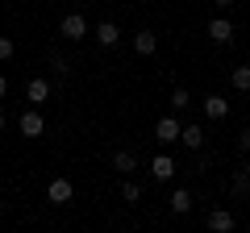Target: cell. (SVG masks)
I'll return each instance as SVG.
<instances>
[{
  "instance_id": "cell-1",
  "label": "cell",
  "mask_w": 250,
  "mask_h": 233,
  "mask_svg": "<svg viewBox=\"0 0 250 233\" xmlns=\"http://www.w3.org/2000/svg\"><path fill=\"white\" fill-rule=\"evenodd\" d=\"M59 34L67 38V42H80V38L88 34V17H83V13H67V17L59 21Z\"/></svg>"
},
{
  "instance_id": "cell-2",
  "label": "cell",
  "mask_w": 250,
  "mask_h": 233,
  "mask_svg": "<svg viewBox=\"0 0 250 233\" xmlns=\"http://www.w3.org/2000/svg\"><path fill=\"white\" fill-rule=\"evenodd\" d=\"M17 125H21V134H25V137H42V134H46V121H42V113H38V108H25Z\"/></svg>"
},
{
  "instance_id": "cell-3",
  "label": "cell",
  "mask_w": 250,
  "mask_h": 233,
  "mask_svg": "<svg viewBox=\"0 0 250 233\" xmlns=\"http://www.w3.org/2000/svg\"><path fill=\"white\" fill-rule=\"evenodd\" d=\"M71 196H75V188H71V179H50V188H46V200L50 204H71Z\"/></svg>"
},
{
  "instance_id": "cell-4",
  "label": "cell",
  "mask_w": 250,
  "mask_h": 233,
  "mask_svg": "<svg viewBox=\"0 0 250 233\" xmlns=\"http://www.w3.org/2000/svg\"><path fill=\"white\" fill-rule=\"evenodd\" d=\"M205 34L213 38L217 46H229V42H233V25H229V17H213V21H208V29H205Z\"/></svg>"
},
{
  "instance_id": "cell-5",
  "label": "cell",
  "mask_w": 250,
  "mask_h": 233,
  "mask_svg": "<svg viewBox=\"0 0 250 233\" xmlns=\"http://www.w3.org/2000/svg\"><path fill=\"white\" fill-rule=\"evenodd\" d=\"M25 100H29V104H46V100H50V79H42V75H38V79H29L25 83Z\"/></svg>"
},
{
  "instance_id": "cell-6",
  "label": "cell",
  "mask_w": 250,
  "mask_h": 233,
  "mask_svg": "<svg viewBox=\"0 0 250 233\" xmlns=\"http://www.w3.org/2000/svg\"><path fill=\"white\" fill-rule=\"evenodd\" d=\"M200 104H205V116H208V121H225V116H229V100L217 96V92H213V96H205Z\"/></svg>"
},
{
  "instance_id": "cell-7",
  "label": "cell",
  "mask_w": 250,
  "mask_h": 233,
  "mask_svg": "<svg viewBox=\"0 0 250 233\" xmlns=\"http://www.w3.org/2000/svg\"><path fill=\"white\" fill-rule=\"evenodd\" d=\"M205 225H208L213 233H229L238 221H233V213H229V208H213V213L205 216Z\"/></svg>"
},
{
  "instance_id": "cell-8",
  "label": "cell",
  "mask_w": 250,
  "mask_h": 233,
  "mask_svg": "<svg viewBox=\"0 0 250 233\" xmlns=\"http://www.w3.org/2000/svg\"><path fill=\"white\" fill-rule=\"evenodd\" d=\"M179 142L188 146V150H205V129L192 121V125H179Z\"/></svg>"
},
{
  "instance_id": "cell-9",
  "label": "cell",
  "mask_w": 250,
  "mask_h": 233,
  "mask_svg": "<svg viewBox=\"0 0 250 233\" xmlns=\"http://www.w3.org/2000/svg\"><path fill=\"white\" fill-rule=\"evenodd\" d=\"M150 175L159 183H167L171 175H175V158H171V154H154V162H150Z\"/></svg>"
},
{
  "instance_id": "cell-10",
  "label": "cell",
  "mask_w": 250,
  "mask_h": 233,
  "mask_svg": "<svg viewBox=\"0 0 250 233\" xmlns=\"http://www.w3.org/2000/svg\"><path fill=\"white\" fill-rule=\"evenodd\" d=\"M154 137H159L163 146H167V142H179V121H175V116H159V125H154Z\"/></svg>"
},
{
  "instance_id": "cell-11",
  "label": "cell",
  "mask_w": 250,
  "mask_h": 233,
  "mask_svg": "<svg viewBox=\"0 0 250 233\" xmlns=\"http://www.w3.org/2000/svg\"><path fill=\"white\" fill-rule=\"evenodd\" d=\"M92 34H96L100 46H117V42H121V29H117V21H100Z\"/></svg>"
},
{
  "instance_id": "cell-12",
  "label": "cell",
  "mask_w": 250,
  "mask_h": 233,
  "mask_svg": "<svg viewBox=\"0 0 250 233\" xmlns=\"http://www.w3.org/2000/svg\"><path fill=\"white\" fill-rule=\"evenodd\" d=\"M134 50L138 54H154L159 50V34H154V29H138L134 34Z\"/></svg>"
},
{
  "instance_id": "cell-13",
  "label": "cell",
  "mask_w": 250,
  "mask_h": 233,
  "mask_svg": "<svg viewBox=\"0 0 250 233\" xmlns=\"http://www.w3.org/2000/svg\"><path fill=\"white\" fill-rule=\"evenodd\" d=\"M171 213H179V216L192 213V192H188V188H175V192H171Z\"/></svg>"
},
{
  "instance_id": "cell-14",
  "label": "cell",
  "mask_w": 250,
  "mask_h": 233,
  "mask_svg": "<svg viewBox=\"0 0 250 233\" xmlns=\"http://www.w3.org/2000/svg\"><path fill=\"white\" fill-rule=\"evenodd\" d=\"M229 192H233V196H250V167H238V171H233Z\"/></svg>"
},
{
  "instance_id": "cell-15",
  "label": "cell",
  "mask_w": 250,
  "mask_h": 233,
  "mask_svg": "<svg viewBox=\"0 0 250 233\" xmlns=\"http://www.w3.org/2000/svg\"><path fill=\"white\" fill-rule=\"evenodd\" d=\"M113 167L121 171V175H134V171H138V158H134L129 150H117V154H113Z\"/></svg>"
},
{
  "instance_id": "cell-16",
  "label": "cell",
  "mask_w": 250,
  "mask_h": 233,
  "mask_svg": "<svg viewBox=\"0 0 250 233\" xmlns=\"http://www.w3.org/2000/svg\"><path fill=\"white\" fill-rule=\"evenodd\" d=\"M121 200H125V204H138V200H142V188H138L129 175H125V183H121Z\"/></svg>"
},
{
  "instance_id": "cell-17",
  "label": "cell",
  "mask_w": 250,
  "mask_h": 233,
  "mask_svg": "<svg viewBox=\"0 0 250 233\" xmlns=\"http://www.w3.org/2000/svg\"><path fill=\"white\" fill-rule=\"evenodd\" d=\"M229 79H233V88H238V92H250V67H246V63H242V67H233V75H229Z\"/></svg>"
},
{
  "instance_id": "cell-18",
  "label": "cell",
  "mask_w": 250,
  "mask_h": 233,
  "mask_svg": "<svg viewBox=\"0 0 250 233\" xmlns=\"http://www.w3.org/2000/svg\"><path fill=\"white\" fill-rule=\"evenodd\" d=\"M188 104H192V96H188V88H175V92H171V108H175V113H184Z\"/></svg>"
},
{
  "instance_id": "cell-19",
  "label": "cell",
  "mask_w": 250,
  "mask_h": 233,
  "mask_svg": "<svg viewBox=\"0 0 250 233\" xmlns=\"http://www.w3.org/2000/svg\"><path fill=\"white\" fill-rule=\"evenodd\" d=\"M13 50H17V46H13V38H9V34H0V63H9Z\"/></svg>"
},
{
  "instance_id": "cell-20",
  "label": "cell",
  "mask_w": 250,
  "mask_h": 233,
  "mask_svg": "<svg viewBox=\"0 0 250 233\" xmlns=\"http://www.w3.org/2000/svg\"><path fill=\"white\" fill-rule=\"evenodd\" d=\"M50 67H54V71H59V75H62V71H71V67H67V58H62V54H50Z\"/></svg>"
},
{
  "instance_id": "cell-21",
  "label": "cell",
  "mask_w": 250,
  "mask_h": 233,
  "mask_svg": "<svg viewBox=\"0 0 250 233\" xmlns=\"http://www.w3.org/2000/svg\"><path fill=\"white\" fill-rule=\"evenodd\" d=\"M238 146H242V154H250V125L238 134Z\"/></svg>"
},
{
  "instance_id": "cell-22",
  "label": "cell",
  "mask_w": 250,
  "mask_h": 233,
  "mask_svg": "<svg viewBox=\"0 0 250 233\" xmlns=\"http://www.w3.org/2000/svg\"><path fill=\"white\" fill-rule=\"evenodd\" d=\"M213 4H217V9H229V4H233V0H213Z\"/></svg>"
},
{
  "instance_id": "cell-23",
  "label": "cell",
  "mask_w": 250,
  "mask_h": 233,
  "mask_svg": "<svg viewBox=\"0 0 250 233\" xmlns=\"http://www.w3.org/2000/svg\"><path fill=\"white\" fill-rule=\"evenodd\" d=\"M4 92H9V79H4V75H0V96H4Z\"/></svg>"
},
{
  "instance_id": "cell-24",
  "label": "cell",
  "mask_w": 250,
  "mask_h": 233,
  "mask_svg": "<svg viewBox=\"0 0 250 233\" xmlns=\"http://www.w3.org/2000/svg\"><path fill=\"white\" fill-rule=\"evenodd\" d=\"M0 129H4V113H0Z\"/></svg>"
}]
</instances>
